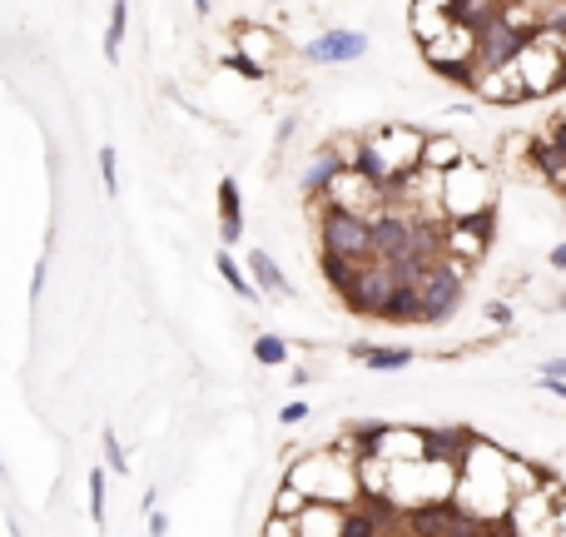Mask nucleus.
Instances as JSON below:
<instances>
[{"instance_id":"nucleus-11","label":"nucleus","mask_w":566,"mask_h":537,"mask_svg":"<svg viewBox=\"0 0 566 537\" xmlns=\"http://www.w3.org/2000/svg\"><path fill=\"white\" fill-rule=\"evenodd\" d=\"M338 169H343V165H338V155H333V149H328V145H318V149H313V159H308V165L298 169V199L318 209V204H323V199H328V185H333V175H338Z\"/></svg>"},{"instance_id":"nucleus-33","label":"nucleus","mask_w":566,"mask_h":537,"mask_svg":"<svg viewBox=\"0 0 566 537\" xmlns=\"http://www.w3.org/2000/svg\"><path fill=\"white\" fill-rule=\"evenodd\" d=\"M542 388H546L552 398H562V403H566V378H542Z\"/></svg>"},{"instance_id":"nucleus-13","label":"nucleus","mask_w":566,"mask_h":537,"mask_svg":"<svg viewBox=\"0 0 566 537\" xmlns=\"http://www.w3.org/2000/svg\"><path fill=\"white\" fill-rule=\"evenodd\" d=\"M214 194H218V244L234 249L244 239V194H238V179L224 175Z\"/></svg>"},{"instance_id":"nucleus-1","label":"nucleus","mask_w":566,"mask_h":537,"mask_svg":"<svg viewBox=\"0 0 566 537\" xmlns=\"http://www.w3.org/2000/svg\"><path fill=\"white\" fill-rule=\"evenodd\" d=\"M442 214L447 219L496 214V175H492V165H482V159L472 155V149L442 175Z\"/></svg>"},{"instance_id":"nucleus-37","label":"nucleus","mask_w":566,"mask_h":537,"mask_svg":"<svg viewBox=\"0 0 566 537\" xmlns=\"http://www.w3.org/2000/svg\"><path fill=\"white\" fill-rule=\"evenodd\" d=\"M258 6H278V0H258Z\"/></svg>"},{"instance_id":"nucleus-14","label":"nucleus","mask_w":566,"mask_h":537,"mask_svg":"<svg viewBox=\"0 0 566 537\" xmlns=\"http://www.w3.org/2000/svg\"><path fill=\"white\" fill-rule=\"evenodd\" d=\"M248 278H254L264 294H278V298H288L293 294V284H288V274L274 264V254L268 249H248Z\"/></svg>"},{"instance_id":"nucleus-6","label":"nucleus","mask_w":566,"mask_h":537,"mask_svg":"<svg viewBox=\"0 0 566 537\" xmlns=\"http://www.w3.org/2000/svg\"><path fill=\"white\" fill-rule=\"evenodd\" d=\"M393 288H397L393 268H387L383 259H373V264L357 268V278H353V288L343 294V304H348V314L383 318V308H387V298H393Z\"/></svg>"},{"instance_id":"nucleus-20","label":"nucleus","mask_w":566,"mask_h":537,"mask_svg":"<svg viewBox=\"0 0 566 537\" xmlns=\"http://www.w3.org/2000/svg\"><path fill=\"white\" fill-rule=\"evenodd\" d=\"M85 497H89V523L105 527V503H109V467H89L85 477Z\"/></svg>"},{"instance_id":"nucleus-35","label":"nucleus","mask_w":566,"mask_h":537,"mask_svg":"<svg viewBox=\"0 0 566 537\" xmlns=\"http://www.w3.org/2000/svg\"><path fill=\"white\" fill-rule=\"evenodd\" d=\"M556 308H562V314H566V288H562V298H556Z\"/></svg>"},{"instance_id":"nucleus-10","label":"nucleus","mask_w":566,"mask_h":537,"mask_svg":"<svg viewBox=\"0 0 566 537\" xmlns=\"http://www.w3.org/2000/svg\"><path fill=\"white\" fill-rule=\"evenodd\" d=\"M234 40H238V55H248L264 70H274V60L284 55V35H278L274 25H258V20H238Z\"/></svg>"},{"instance_id":"nucleus-30","label":"nucleus","mask_w":566,"mask_h":537,"mask_svg":"<svg viewBox=\"0 0 566 537\" xmlns=\"http://www.w3.org/2000/svg\"><path fill=\"white\" fill-rule=\"evenodd\" d=\"M169 533V513H159V507H149V537H164Z\"/></svg>"},{"instance_id":"nucleus-16","label":"nucleus","mask_w":566,"mask_h":537,"mask_svg":"<svg viewBox=\"0 0 566 537\" xmlns=\"http://www.w3.org/2000/svg\"><path fill=\"white\" fill-rule=\"evenodd\" d=\"M214 268H218V278H224V284L234 288L238 298H244V304H258V298H264V288H258L254 278H248L244 268H238V259L228 254V249H218V254H214Z\"/></svg>"},{"instance_id":"nucleus-36","label":"nucleus","mask_w":566,"mask_h":537,"mask_svg":"<svg viewBox=\"0 0 566 537\" xmlns=\"http://www.w3.org/2000/svg\"><path fill=\"white\" fill-rule=\"evenodd\" d=\"M10 537H25V533H20V527H15V523H10Z\"/></svg>"},{"instance_id":"nucleus-22","label":"nucleus","mask_w":566,"mask_h":537,"mask_svg":"<svg viewBox=\"0 0 566 537\" xmlns=\"http://www.w3.org/2000/svg\"><path fill=\"white\" fill-rule=\"evenodd\" d=\"M99 185H105L109 199L119 194V155H115V145H99Z\"/></svg>"},{"instance_id":"nucleus-7","label":"nucleus","mask_w":566,"mask_h":537,"mask_svg":"<svg viewBox=\"0 0 566 537\" xmlns=\"http://www.w3.org/2000/svg\"><path fill=\"white\" fill-rule=\"evenodd\" d=\"M348 513H353V507L323 503V497H308L303 513L293 517V523H298V537H348Z\"/></svg>"},{"instance_id":"nucleus-19","label":"nucleus","mask_w":566,"mask_h":537,"mask_svg":"<svg viewBox=\"0 0 566 537\" xmlns=\"http://www.w3.org/2000/svg\"><path fill=\"white\" fill-rule=\"evenodd\" d=\"M125 30H129V0H115V6H109V25H105V60H109V65H119Z\"/></svg>"},{"instance_id":"nucleus-38","label":"nucleus","mask_w":566,"mask_h":537,"mask_svg":"<svg viewBox=\"0 0 566 537\" xmlns=\"http://www.w3.org/2000/svg\"><path fill=\"white\" fill-rule=\"evenodd\" d=\"M0 477H6V457H0Z\"/></svg>"},{"instance_id":"nucleus-23","label":"nucleus","mask_w":566,"mask_h":537,"mask_svg":"<svg viewBox=\"0 0 566 537\" xmlns=\"http://www.w3.org/2000/svg\"><path fill=\"white\" fill-rule=\"evenodd\" d=\"M99 443H105V467L125 477L129 473V453H125V443H119V433H115V428H105V438H99Z\"/></svg>"},{"instance_id":"nucleus-31","label":"nucleus","mask_w":566,"mask_h":537,"mask_svg":"<svg viewBox=\"0 0 566 537\" xmlns=\"http://www.w3.org/2000/svg\"><path fill=\"white\" fill-rule=\"evenodd\" d=\"M546 264H552V268H566V239H556V244L546 249Z\"/></svg>"},{"instance_id":"nucleus-26","label":"nucleus","mask_w":566,"mask_h":537,"mask_svg":"<svg viewBox=\"0 0 566 537\" xmlns=\"http://www.w3.org/2000/svg\"><path fill=\"white\" fill-rule=\"evenodd\" d=\"M482 318H492L496 328H512V324H516V314H512V304H506V298H487V304H482Z\"/></svg>"},{"instance_id":"nucleus-8","label":"nucleus","mask_w":566,"mask_h":537,"mask_svg":"<svg viewBox=\"0 0 566 537\" xmlns=\"http://www.w3.org/2000/svg\"><path fill=\"white\" fill-rule=\"evenodd\" d=\"M452 6L457 0H413V6H407V35H413L417 45H427V40H437L442 30H452L457 25Z\"/></svg>"},{"instance_id":"nucleus-21","label":"nucleus","mask_w":566,"mask_h":537,"mask_svg":"<svg viewBox=\"0 0 566 537\" xmlns=\"http://www.w3.org/2000/svg\"><path fill=\"white\" fill-rule=\"evenodd\" d=\"M536 139H546V145H552L556 155L566 159V105H562V109H552V115L542 119V129H536Z\"/></svg>"},{"instance_id":"nucleus-12","label":"nucleus","mask_w":566,"mask_h":537,"mask_svg":"<svg viewBox=\"0 0 566 537\" xmlns=\"http://www.w3.org/2000/svg\"><path fill=\"white\" fill-rule=\"evenodd\" d=\"M462 155H467V139L457 135V129H427L417 169H427V175H447V169H452Z\"/></svg>"},{"instance_id":"nucleus-5","label":"nucleus","mask_w":566,"mask_h":537,"mask_svg":"<svg viewBox=\"0 0 566 537\" xmlns=\"http://www.w3.org/2000/svg\"><path fill=\"white\" fill-rule=\"evenodd\" d=\"M373 50V35L367 30H348V25H323L313 40L303 45L308 65H353Z\"/></svg>"},{"instance_id":"nucleus-32","label":"nucleus","mask_w":566,"mask_h":537,"mask_svg":"<svg viewBox=\"0 0 566 537\" xmlns=\"http://www.w3.org/2000/svg\"><path fill=\"white\" fill-rule=\"evenodd\" d=\"M552 533H556V537H566V497L556 503V513H552Z\"/></svg>"},{"instance_id":"nucleus-34","label":"nucleus","mask_w":566,"mask_h":537,"mask_svg":"<svg viewBox=\"0 0 566 537\" xmlns=\"http://www.w3.org/2000/svg\"><path fill=\"white\" fill-rule=\"evenodd\" d=\"M194 10H199V15H209V10H214V0H194Z\"/></svg>"},{"instance_id":"nucleus-28","label":"nucleus","mask_w":566,"mask_h":537,"mask_svg":"<svg viewBox=\"0 0 566 537\" xmlns=\"http://www.w3.org/2000/svg\"><path fill=\"white\" fill-rule=\"evenodd\" d=\"M40 294H45V259H35L30 268V308H40Z\"/></svg>"},{"instance_id":"nucleus-15","label":"nucleus","mask_w":566,"mask_h":537,"mask_svg":"<svg viewBox=\"0 0 566 537\" xmlns=\"http://www.w3.org/2000/svg\"><path fill=\"white\" fill-rule=\"evenodd\" d=\"M546 477H552V467H542V463H532V457H522V453H512V448H506V487H512V497L536 493Z\"/></svg>"},{"instance_id":"nucleus-27","label":"nucleus","mask_w":566,"mask_h":537,"mask_svg":"<svg viewBox=\"0 0 566 537\" xmlns=\"http://www.w3.org/2000/svg\"><path fill=\"white\" fill-rule=\"evenodd\" d=\"M264 537H298V523H293V517H284V513H268Z\"/></svg>"},{"instance_id":"nucleus-18","label":"nucleus","mask_w":566,"mask_h":537,"mask_svg":"<svg viewBox=\"0 0 566 537\" xmlns=\"http://www.w3.org/2000/svg\"><path fill=\"white\" fill-rule=\"evenodd\" d=\"M248 354H254V364H258V368H284L293 348H288V338H284V334H268V328H264V334H254Z\"/></svg>"},{"instance_id":"nucleus-25","label":"nucleus","mask_w":566,"mask_h":537,"mask_svg":"<svg viewBox=\"0 0 566 537\" xmlns=\"http://www.w3.org/2000/svg\"><path fill=\"white\" fill-rule=\"evenodd\" d=\"M308 418H313V403H308V398H288V403L278 408V423H284V428L308 423Z\"/></svg>"},{"instance_id":"nucleus-9","label":"nucleus","mask_w":566,"mask_h":537,"mask_svg":"<svg viewBox=\"0 0 566 537\" xmlns=\"http://www.w3.org/2000/svg\"><path fill=\"white\" fill-rule=\"evenodd\" d=\"M348 358L363 368H373V373H397V368H413L417 364V348L407 344H367V338H353L348 344Z\"/></svg>"},{"instance_id":"nucleus-2","label":"nucleus","mask_w":566,"mask_h":537,"mask_svg":"<svg viewBox=\"0 0 566 537\" xmlns=\"http://www.w3.org/2000/svg\"><path fill=\"white\" fill-rule=\"evenodd\" d=\"M318 249L328 254H343L353 264H373V219L348 214V209H328L318 204Z\"/></svg>"},{"instance_id":"nucleus-3","label":"nucleus","mask_w":566,"mask_h":537,"mask_svg":"<svg viewBox=\"0 0 566 537\" xmlns=\"http://www.w3.org/2000/svg\"><path fill=\"white\" fill-rule=\"evenodd\" d=\"M357 438H363V457H383V463L427 457V428L413 423H357Z\"/></svg>"},{"instance_id":"nucleus-4","label":"nucleus","mask_w":566,"mask_h":537,"mask_svg":"<svg viewBox=\"0 0 566 537\" xmlns=\"http://www.w3.org/2000/svg\"><path fill=\"white\" fill-rule=\"evenodd\" d=\"M323 204L328 209H348V214H363V219H377L387 209V189L377 185V179H367L363 169H338Z\"/></svg>"},{"instance_id":"nucleus-17","label":"nucleus","mask_w":566,"mask_h":537,"mask_svg":"<svg viewBox=\"0 0 566 537\" xmlns=\"http://www.w3.org/2000/svg\"><path fill=\"white\" fill-rule=\"evenodd\" d=\"M357 268H363V264H353V259H343V254H328V249L318 254V274H323L328 284H333V294H338V298H343L348 288H353Z\"/></svg>"},{"instance_id":"nucleus-24","label":"nucleus","mask_w":566,"mask_h":537,"mask_svg":"<svg viewBox=\"0 0 566 537\" xmlns=\"http://www.w3.org/2000/svg\"><path fill=\"white\" fill-rule=\"evenodd\" d=\"M303 503H308V497L298 493L293 483H284V487L274 493V513H284V517H298V513H303Z\"/></svg>"},{"instance_id":"nucleus-29","label":"nucleus","mask_w":566,"mask_h":537,"mask_svg":"<svg viewBox=\"0 0 566 537\" xmlns=\"http://www.w3.org/2000/svg\"><path fill=\"white\" fill-rule=\"evenodd\" d=\"M536 378H566V354L546 358V364H542V368H536Z\"/></svg>"}]
</instances>
